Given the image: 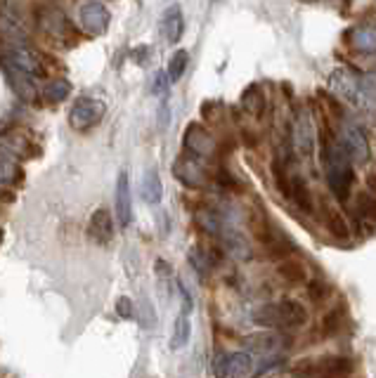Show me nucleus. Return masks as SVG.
Returning <instances> with one entry per match:
<instances>
[{
    "label": "nucleus",
    "mask_w": 376,
    "mask_h": 378,
    "mask_svg": "<svg viewBox=\"0 0 376 378\" xmlns=\"http://www.w3.org/2000/svg\"><path fill=\"white\" fill-rule=\"evenodd\" d=\"M322 164L327 171V184L334 191L336 199L345 201L350 196V187H353V161H350L348 152L343 149V145H336L331 140V133L327 135L324 145H322Z\"/></svg>",
    "instance_id": "nucleus-1"
},
{
    "label": "nucleus",
    "mask_w": 376,
    "mask_h": 378,
    "mask_svg": "<svg viewBox=\"0 0 376 378\" xmlns=\"http://www.w3.org/2000/svg\"><path fill=\"white\" fill-rule=\"evenodd\" d=\"M253 322L263 329H277V331H289L298 329L308 322V310L303 303L294 298H282V301L265 303L253 310Z\"/></svg>",
    "instance_id": "nucleus-2"
},
{
    "label": "nucleus",
    "mask_w": 376,
    "mask_h": 378,
    "mask_svg": "<svg viewBox=\"0 0 376 378\" xmlns=\"http://www.w3.org/2000/svg\"><path fill=\"white\" fill-rule=\"evenodd\" d=\"M0 59L10 62L12 67H17L31 78H45V74H47L43 62H40V57L36 55L24 40H5V43L0 45Z\"/></svg>",
    "instance_id": "nucleus-3"
},
{
    "label": "nucleus",
    "mask_w": 376,
    "mask_h": 378,
    "mask_svg": "<svg viewBox=\"0 0 376 378\" xmlns=\"http://www.w3.org/2000/svg\"><path fill=\"white\" fill-rule=\"evenodd\" d=\"M104 102L97 100V97H81L74 102V107H71L69 111V125L74 130H91L95 128L100 121L104 118Z\"/></svg>",
    "instance_id": "nucleus-4"
},
{
    "label": "nucleus",
    "mask_w": 376,
    "mask_h": 378,
    "mask_svg": "<svg viewBox=\"0 0 376 378\" xmlns=\"http://www.w3.org/2000/svg\"><path fill=\"white\" fill-rule=\"evenodd\" d=\"M216 376L218 378H246L253 371V357L249 352H223L216 357Z\"/></svg>",
    "instance_id": "nucleus-5"
},
{
    "label": "nucleus",
    "mask_w": 376,
    "mask_h": 378,
    "mask_svg": "<svg viewBox=\"0 0 376 378\" xmlns=\"http://www.w3.org/2000/svg\"><path fill=\"white\" fill-rule=\"evenodd\" d=\"M173 175H175L185 187H192V189H201L206 184V171L204 166L199 164V159L192 154H182L175 159L173 164Z\"/></svg>",
    "instance_id": "nucleus-6"
},
{
    "label": "nucleus",
    "mask_w": 376,
    "mask_h": 378,
    "mask_svg": "<svg viewBox=\"0 0 376 378\" xmlns=\"http://www.w3.org/2000/svg\"><path fill=\"white\" fill-rule=\"evenodd\" d=\"M343 149L348 152L350 161H353L355 166H362L369 161V142L365 137V130L360 128V125H353L348 123L343 128Z\"/></svg>",
    "instance_id": "nucleus-7"
},
{
    "label": "nucleus",
    "mask_w": 376,
    "mask_h": 378,
    "mask_svg": "<svg viewBox=\"0 0 376 378\" xmlns=\"http://www.w3.org/2000/svg\"><path fill=\"white\" fill-rule=\"evenodd\" d=\"M109 10L100 0H88L81 8V26L91 36H102L109 29Z\"/></svg>",
    "instance_id": "nucleus-8"
},
{
    "label": "nucleus",
    "mask_w": 376,
    "mask_h": 378,
    "mask_svg": "<svg viewBox=\"0 0 376 378\" xmlns=\"http://www.w3.org/2000/svg\"><path fill=\"white\" fill-rule=\"evenodd\" d=\"M0 67H3L5 76H8L12 90H15L17 95L24 100V102H36L38 100V88H36V78H31L29 74H24L17 67H12L10 62H5V59H0Z\"/></svg>",
    "instance_id": "nucleus-9"
},
{
    "label": "nucleus",
    "mask_w": 376,
    "mask_h": 378,
    "mask_svg": "<svg viewBox=\"0 0 376 378\" xmlns=\"http://www.w3.org/2000/svg\"><path fill=\"white\" fill-rule=\"evenodd\" d=\"M185 149H187V154L196 156V159H206V156L213 154L216 145H213V137L208 135L204 125L192 123L185 130Z\"/></svg>",
    "instance_id": "nucleus-10"
},
{
    "label": "nucleus",
    "mask_w": 376,
    "mask_h": 378,
    "mask_svg": "<svg viewBox=\"0 0 376 378\" xmlns=\"http://www.w3.org/2000/svg\"><path fill=\"white\" fill-rule=\"evenodd\" d=\"M36 19H38V26L43 29V33L50 36V38H55V40H64L69 36V31H71L67 17H64V12L57 10V8L38 10Z\"/></svg>",
    "instance_id": "nucleus-11"
},
{
    "label": "nucleus",
    "mask_w": 376,
    "mask_h": 378,
    "mask_svg": "<svg viewBox=\"0 0 376 378\" xmlns=\"http://www.w3.org/2000/svg\"><path fill=\"white\" fill-rule=\"evenodd\" d=\"M114 211L116 220L121 227H128L133 220V199H130V182H128V173L121 171L116 178V191H114Z\"/></svg>",
    "instance_id": "nucleus-12"
},
{
    "label": "nucleus",
    "mask_w": 376,
    "mask_h": 378,
    "mask_svg": "<svg viewBox=\"0 0 376 378\" xmlns=\"http://www.w3.org/2000/svg\"><path fill=\"white\" fill-rule=\"evenodd\" d=\"M315 374L322 378H345L353 374V359L343 355L315 357Z\"/></svg>",
    "instance_id": "nucleus-13"
},
{
    "label": "nucleus",
    "mask_w": 376,
    "mask_h": 378,
    "mask_svg": "<svg viewBox=\"0 0 376 378\" xmlns=\"http://www.w3.org/2000/svg\"><path fill=\"white\" fill-rule=\"evenodd\" d=\"M88 237L95 244H109L114 239V218L107 208H97L91 215V223H88Z\"/></svg>",
    "instance_id": "nucleus-14"
},
{
    "label": "nucleus",
    "mask_w": 376,
    "mask_h": 378,
    "mask_svg": "<svg viewBox=\"0 0 376 378\" xmlns=\"http://www.w3.org/2000/svg\"><path fill=\"white\" fill-rule=\"evenodd\" d=\"M220 237H223V246L225 251L235 258V260H251L253 258V251H251L249 246V239L244 237V232H240L237 227H223V232H220Z\"/></svg>",
    "instance_id": "nucleus-15"
},
{
    "label": "nucleus",
    "mask_w": 376,
    "mask_h": 378,
    "mask_svg": "<svg viewBox=\"0 0 376 378\" xmlns=\"http://www.w3.org/2000/svg\"><path fill=\"white\" fill-rule=\"evenodd\" d=\"M294 147L301 159H310L315 152V130L310 123V116H298L294 128Z\"/></svg>",
    "instance_id": "nucleus-16"
},
{
    "label": "nucleus",
    "mask_w": 376,
    "mask_h": 378,
    "mask_svg": "<svg viewBox=\"0 0 376 378\" xmlns=\"http://www.w3.org/2000/svg\"><path fill=\"white\" fill-rule=\"evenodd\" d=\"M322 223H324L327 232L331 234L334 239H338V242H348L350 239V225L348 220L343 218L341 211H336V208L331 206H322Z\"/></svg>",
    "instance_id": "nucleus-17"
},
{
    "label": "nucleus",
    "mask_w": 376,
    "mask_h": 378,
    "mask_svg": "<svg viewBox=\"0 0 376 378\" xmlns=\"http://www.w3.org/2000/svg\"><path fill=\"white\" fill-rule=\"evenodd\" d=\"M277 274L279 279H284L286 284L291 286H298V284H308V267L306 262H301L298 258H284L282 262L277 265Z\"/></svg>",
    "instance_id": "nucleus-18"
},
{
    "label": "nucleus",
    "mask_w": 376,
    "mask_h": 378,
    "mask_svg": "<svg viewBox=\"0 0 376 378\" xmlns=\"http://www.w3.org/2000/svg\"><path fill=\"white\" fill-rule=\"evenodd\" d=\"M244 343L256 352H277L289 345V340L279 333H256V336H249Z\"/></svg>",
    "instance_id": "nucleus-19"
},
{
    "label": "nucleus",
    "mask_w": 376,
    "mask_h": 378,
    "mask_svg": "<svg viewBox=\"0 0 376 378\" xmlns=\"http://www.w3.org/2000/svg\"><path fill=\"white\" fill-rule=\"evenodd\" d=\"M343 322H345L343 305H334L331 310H327L324 315H322V322H320L322 336H324V338H334V336H338L343 329Z\"/></svg>",
    "instance_id": "nucleus-20"
},
{
    "label": "nucleus",
    "mask_w": 376,
    "mask_h": 378,
    "mask_svg": "<svg viewBox=\"0 0 376 378\" xmlns=\"http://www.w3.org/2000/svg\"><path fill=\"white\" fill-rule=\"evenodd\" d=\"M350 43L355 50L365 52V55H376V26L367 24V26H357L350 33Z\"/></svg>",
    "instance_id": "nucleus-21"
},
{
    "label": "nucleus",
    "mask_w": 376,
    "mask_h": 378,
    "mask_svg": "<svg viewBox=\"0 0 376 378\" xmlns=\"http://www.w3.org/2000/svg\"><path fill=\"white\" fill-rule=\"evenodd\" d=\"M142 199L152 203V206H157V203L164 199V184H161L157 168H149L145 173V180H142Z\"/></svg>",
    "instance_id": "nucleus-22"
},
{
    "label": "nucleus",
    "mask_w": 376,
    "mask_h": 378,
    "mask_svg": "<svg viewBox=\"0 0 376 378\" xmlns=\"http://www.w3.org/2000/svg\"><path fill=\"white\" fill-rule=\"evenodd\" d=\"M182 31H185V19H182V12L178 5L166 10L164 15V33L169 38V43H178L182 38Z\"/></svg>",
    "instance_id": "nucleus-23"
},
{
    "label": "nucleus",
    "mask_w": 376,
    "mask_h": 378,
    "mask_svg": "<svg viewBox=\"0 0 376 378\" xmlns=\"http://www.w3.org/2000/svg\"><path fill=\"white\" fill-rule=\"evenodd\" d=\"M242 107H244V111H246L249 116H256V118L263 116V111H265V95H263L260 86H256V83H253V86H249L246 90H244Z\"/></svg>",
    "instance_id": "nucleus-24"
},
{
    "label": "nucleus",
    "mask_w": 376,
    "mask_h": 378,
    "mask_svg": "<svg viewBox=\"0 0 376 378\" xmlns=\"http://www.w3.org/2000/svg\"><path fill=\"white\" fill-rule=\"evenodd\" d=\"M196 225H199L206 234L220 237V232H223V227H225V218L216 211V208H199V211H196Z\"/></svg>",
    "instance_id": "nucleus-25"
},
{
    "label": "nucleus",
    "mask_w": 376,
    "mask_h": 378,
    "mask_svg": "<svg viewBox=\"0 0 376 378\" xmlns=\"http://www.w3.org/2000/svg\"><path fill=\"white\" fill-rule=\"evenodd\" d=\"M291 199L296 201V206L306 213H313V194H310L306 180L301 175H291Z\"/></svg>",
    "instance_id": "nucleus-26"
},
{
    "label": "nucleus",
    "mask_w": 376,
    "mask_h": 378,
    "mask_svg": "<svg viewBox=\"0 0 376 378\" xmlns=\"http://www.w3.org/2000/svg\"><path fill=\"white\" fill-rule=\"evenodd\" d=\"M189 333H192V326H189V315L180 312L178 315L175 324H173V333H171V350H180V347L187 345Z\"/></svg>",
    "instance_id": "nucleus-27"
},
{
    "label": "nucleus",
    "mask_w": 376,
    "mask_h": 378,
    "mask_svg": "<svg viewBox=\"0 0 376 378\" xmlns=\"http://www.w3.org/2000/svg\"><path fill=\"white\" fill-rule=\"evenodd\" d=\"M331 88L338 93V97H343V100H348V102H355V100H357V83H355L348 74H343V71L334 74Z\"/></svg>",
    "instance_id": "nucleus-28"
},
{
    "label": "nucleus",
    "mask_w": 376,
    "mask_h": 378,
    "mask_svg": "<svg viewBox=\"0 0 376 378\" xmlns=\"http://www.w3.org/2000/svg\"><path fill=\"white\" fill-rule=\"evenodd\" d=\"M306 293H308V301L313 303V305H322L324 301H329V296H331V286L327 284L324 279L313 277V279H308V284H306Z\"/></svg>",
    "instance_id": "nucleus-29"
},
{
    "label": "nucleus",
    "mask_w": 376,
    "mask_h": 378,
    "mask_svg": "<svg viewBox=\"0 0 376 378\" xmlns=\"http://www.w3.org/2000/svg\"><path fill=\"white\" fill-rule=\"evenodd\" d=\"M272 178H274V184H277L279 194L286 196V199H291V178H289V173H286V161H282L279 156L272 161Z\"/></svg>",
    "instance_id": "nucleus-30"
},
{
    "label": "nucleus",
    "mask_w": 376,
    "mask_h": 378,
    "mask_svg": "<svg viewBox=\"0 0 376 378\" xmlns=\"http://www.w3.org/2000/svg\"><path fill=\"white\" fill-rule=\"evenodd\" d=\"M355 211L360 215V220H365L369 225H376V196L374 194H357L355 199Z\"/></svg>",
    "instance_id": "nucleus-31"
},
{
    "label": "nucleus",
    "mask_w": 376,
    "mask_h": 378,
    "mask_svg": "<svg viewBox=\"0 0 376 378\" xmlns=\"http://www.w3.org/2000/svg\"><path fill=\"white\" fill-rule=\"evenodd\" d=\"M69 95H71V86H69V81H64V78H55V81H50L43 88V97L47 102H64Z\"/></svg>",
    "instance_id": "nucleus-32"
},
{
    "label": "nucleus",
    "mask_w": 376,
    "mask_h": 378,
    "mask_svg": "<svg viewBox=\"0 0 376 378\" xmlns=\"http://www.w3.org/2000/svg\"><path fill=\"white\" fill-rule=\"evenodd\" d=\"M187 260H189V265L196 269V274H199V277H206V274L213 269L211 260H208V255H206V249H201V246H194V249H189Z\"/></svg>",
    "instance_id": "nucleus-33"
},
{
    "label": "nucleus",
    "mask_w": 376,
    "mask_h": 378,
    "mask_svg": "<svg viewBox=\"0 0 376 378\" xmlns=\"http://www.w3.org/2000/svg\"><path fill=\"white\" fill-rule=\"evenodd\" d=\"M187 59L189 55L185 50H178L175 55L171 57V64H169V81L171 83H178L185 74V69H187Z\"/></svg>",
    "instance_id": "nucleus-34"
},
{
    "label": "nucleus",
    "mask_w": 376,
    "mask_h": 378,
    "mask_svg": "<svg viewBox=\"0 0 376 378\" xmlns=\"http://www.w3.org/2000/svg\"><path fill=\"white\" fill-rule=\"evenodd\" d=\"M17 175H19V168L8 156H0V184H10L15 182Z\"/></svg>",
    "instance_id": "nucleus-35"
},
{
    "label": "nucleus",
    "mask_w": 376,
    "mask_h": 378,
    "mask_svg": "<svg viewBox=\"0 0 376 378\" xmlns=\"http://www.w3.org/2000/svg\"><path fill=\"white\" fill-rule=\"evenodd\" d=\"M116 315L121 317V320H137V310L128 296H121L116 301Z\"/></svg>",
    "instance_id": "nucleus-36"
},
{
    "label": "nucleus",
    "mask_w": 376,
    "mask_h": 378,
    "mask_svg": "<svg viewBox=\"0 0 376 378\" xmlns=\"http://www.w3.org/2000/svg\"><path fill=\"white\" fill-rule=\"evenodd\" d=\"M324 97V104L329 107V111L334 113L336 118H343V104L338 102L336 97H331V95H322Z\"/></svg>",
    "instance_id": "nucleus-37"
},
{
    "label": "nucleus",
    "mask_w": 376,
    "mask_h": 378,
    "mask_svg": "<svg viewBox=\"0 0 376 378\" xmlns=\"http://www.w3.org/2000/svg\"><path fill=\"white\" fill-rule=\"evenodd\" d=\"M360 88L365 90L369 97H376V76H365L360 83Z\"/></svg>",
    "instance_id": "nucleus-38"
},
{
    "label": "nucleus",
    "mask_w": 376,
    "mask_h": 378,
    "mask_svg": "<svg viewBox=\"0 0 376 378\" xmlns=\"http://www.w3.org/2000/svg\"><path fill=\"white\" fill-rule=\"evenodd\" d=\"M169 83L171 81H166V74H157V81H154V93H164Z\"/></svg>",
    "instance_id": "nucleus-39"
},
{
    "label": "nucleus",
    "mask_w": 376,
    "mask_h": 378,
    "mask_svg": "<svg viewBox=\"0 0 376 378\" xmlns=\"http://www.w3.org/2000/svg\"><path fill=\"white\" fill-rule=\"evenodd\" d=\"M365 184H367L369 194H374V196H376V171H374V173H367V178H365Z\"/></svg>",
    "instance_id": "nucleus-40"
},
{
    "label": "nucleus",
    "mask_w": 376,
    "mask_h": 378,
    "mask_svg": "<svg viewBox=\"0 0 376 378\" xmlns=\"http://www.w3.org/2000/svg\"><path fill=\"white\" fill-rule=\"evenodd\" d=\"M166 123H169V109H166V104H164L159 111V128H166Z\"/></svg>",
    "instance_id": "nucleus-41"
},
{
    "label": "nucleus",
    "mask_w": 376,
    "mask_h": 378,
    "mask_svg": "<svg viewBox=\"0 0 376 378\" xmlns=\"http://www.w3.org/2000/svg\"><path fill=\"white\" fill-rule=\"evenodd\" d=\"M301 3H315V0H301Z\"/></svg>",
    "instance_id": "nucleus-42"
},
{
    "label": "nucleus",
    "mask_w": 376,
    "mask_h": 378,
    "mask_svg": "<svg viewBox=\"0 0 376 378\" xmlns=\"http://www.w3.org/2000/svg\"><path fill=\"white\" fill-rule=\"evenodd\" d=\"M0 239H3V230H0Z\"/></svg>",
    "instance_id": "nucleus-43"
}]
</instances>
